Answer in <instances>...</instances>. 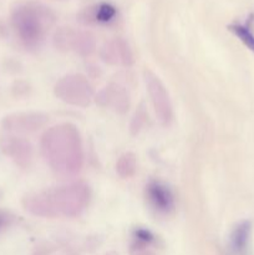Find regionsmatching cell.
<instances>
[{"instance_id":"e0dca14e","label":"cell","mask_w":254,"mask_h":255,"mask_svg":"<svg viewBox=\"0 0 254 255\" xmlns=\"http://www.w3.org/2000/svg\"><path fill=\"white\" fill-rule=\"evenodd\" d=\"M146 112H144V110L141 107L133 116V119H132L131 121V126H129V131H131V133L133 134V136H136V134L141 131V128L143 127L144 121H146Z\"/></svg>"},{"instance_id":"6da1fadb","label":"cell","mask_w":254,"mask_h":255,"mask_svg":"<svg viewBox=\"0 0 254 255\" xmlns=\"http://www.w3.org/2000/svg\"><path fill=\"white\" fill-rule=\"evenodd\" d=\"M41 153L55 174L74 177L84 166V148L80 132L71 124L50 127L41 137Z\"/></svg>"},{"instance_id":"277c9868","label":"cell","mask_w":254,"mask_h":255,"mask_svg":"<svg viewBox=\"0 0 254 255\" xmlns=\"http://www.w3.org/2000/svg\"><path fill=\"white\" fill-rule=\"evenodd\" d=\"M55 96L67 105L87 107L94 99V90L85 76L71 74L61 77L54 87Z\"/></svg>"},{"instance_id":"8992f818","label":"cell","mask_w":254,"mask_h":255,"mask_svg":"<svg viewBox=\"0 0 254 255\" xmlns=\"http://www.w3.org/2000/svg\"><path fill=\"white\" fill-rule=\"evenodd\" d=\"M143 75L147 91H148L157 120L162 126H168L173 119V107H172L168 91L159 77L154 75L151 70H146Z\"/></svg>"},{"instance_id":"44dd1931","label":"cell","mask_w":254,"mask_h":255,"mask_svg":"<svg viewBox=\"0 0 254 255\" xmlns=\"http://www.w3.org/2000/svg\"><path fill=\"white\" fill-rule=\"evenodd\" d=\"M106 255H116L115 253H109V254H106Z\"/></svg>"},{"instance_id":"7c38bea8","label":"cell","mask_w":254,"mask_h":255,"mask_svg":"<svg viewBox=\"0 0 254 255\" xmlns=\"http://www.w3.org/2000/svg\"><path fill=\"white\" fill-rule=\"evenodd\" d=\"M249 234H251V223L249 222H243L238 224L232 234V248L236 253L241 254L246 251L247 244H248Z\"/></svg>"},{"instance_id":"2e32d148","label":"cell","mask_w":254,"mask_h":255,"mask_svg":"<svg viewBox=\"0 0 254 255\" xmlns=\"http://www.w3.org/2000/svg\"><path fill=\"white\" fill-rule=\"evenodd\" d=\"M229 29H231V31H233L234 34H236L237 36H238L239 39H241L242 41L249 47V49L254 51V35L252 34V31L248 29V27L243 26V25L234 24V25H231Z\"/></svg>"},{"instance_id":"d6986e66","label":"cell","mask_w":254,"mask_h":255,"mask_svg":"<svg viewBox=\"0 0 254 255\" xmlns=\"http://www.w3.org/2000/svg\"><path fill=\"white\" fill-rule=\"evenodd\" d=\"M136 238L139 242H143V243H151L153 241V236L151 234V232L146 231V229H138V231H136Z\"/></svg>"},{"instance_id":"52a82bcc","label":"cell","mask_w":254,"mask_h":255,"mask_svg":"<svg viewBox=\"0 0 254 255\" xmlns=\"http://www.w3.org/2000/svg\"><path fill=\"white\" fill-rule=\"evenodd\" d=\"M49 121V116L41 112H19L2 119L1 127L11 133H32L39 131Z\"/></svg>"},{"instance_id":"9a60e30c","label":"cell","mask_w":254,"mask_h":255,"mask_svg":"<svg viewBox=\"0 0 254 255\" xmlns=\"http://www.w3.org/2000/svg\"><path fill=\"white\" fill-rule=\"evenodd\" d=\"M117 44V50H119V57L120 62H121L124 66H131L134 62V56L133 52H132L131 47L127 44V41H125L124 39H116Z\"/></svg>"},{"instance_id":"8fae6325","label":"cell","mask_w":254,"mask_h":255,"mask_svg":"<svg viewBox=\"0 0 254 255\" xmlns=\"http://www.w3.org/2000/svg\"><path fill=\"white\" fill-rule=\"evenodd\" d=\"M116 15L117 10L114 5L109 4V2H100V4L87 7L85 11H82L80 14V20L85 24H94V22L106 24V22L112 21Z\"/></svg>"},{"instance_id":"ffe728a7","label":"cell","mask_w":254,"mask_h":255,"mask_svg":"<svg viewBox=\"0 0 254 255\" xmlns=\"http://www.w3.org/2000/svg\"><path fill=\"white\" fill-rule=\"evenodd\" d=\"M131 255H156L153 252L143 248L141 246H134L131 248Z\"/></svg>"},{"instance_id":"5bb4252c","label":"cell","mask_w":254,"mask_h":255,"mask_svg":"<svg viewBox=\"0 0 254 255\" xmlns=\"http://www.w3.org/2000/svg\"><path fill=\"white\" fill-rule=\"evenodd\" d=\"M100 56H101V59L109 65H116L117 62H120L116 40L106 42V44L102 46L101 51H100Z\"/></svg>"},{"instance_id":"7a4b0ae2","label":"cell","mask_w":254,"mask_h":255,"mask_svg":"<svg viewBox=\"0 0 254 255\" xmlns=\"http://www.w3.org/2000/svg\"><path fill=\"white\" fill-rule=\"evenodd\" d=\"M90 188L84 182H75L22 197L21 204L26 212L42 218L76 217L87 208Z\"/></svg>"},{"instance_id":"30bf717a","label":"cell","mask_w":254,"mask_h":255,"mask_svg":"<svg viewBox=\"0 0 254 255\" xmlns=\"http://www.w3.org/2000/svg\"><path fill=\"white\" fill-rule=\"evenodd\" d=\"M146 197L152 207L161 213H169L174 207V199L168 187L161 182L152 181L146 187Z\"/></svg>"},{"instance_id":"3957f363","label":"cell","mask_w":254,"mask_h":255,"mask_svg":"<svg viewBox=\"0 0 254 255\" xmlns=\"http://www.w3.org/2000/svg\"><path fill=\"white\" fill-rule=\"evenodd\" d=\"M10 20L22 45L27 49H36L54 25L55 14L42 2L24 0L15 2Z\"/></svg>"},{"instance_id":"5b68a950","label":"cell","mask_w":254,"mask_h":255,"mask_svg":"<svg viewBox=\"0 0 254 255\" xmlns=\"http://www.w3.org/2000/svg\"><path fill=\"white\" fill-rule=\"evenodd\" d=\"M54 45L60 51L74 50L80 56L87 57L96 50L94 34L86 30H75L72 27H60L54 36Z\"/></svg>"},{"instance_id":"ac0fdd59","label":"cell","mask_w":254,"mask_h":255,"mask_svg":"<svg viewBox=\"0 0 254 255\" xmlns=\"http://www.w3.org/2000/svg\"><path fill=\"white\" fill-rule=\"evenodd\" d=\"M14 221H15L14 214L5 211V209H0V232L9 228V227L14 223Z\"/></svg>"},{"instance_id":"ba28073f","label":"cell","mask_w":254,"mask_h":255,"mask_svg":"<svg viewBox=\"0 0 254 255\" xmlns=\"http://www.w3.org/2000/svg\"><path fill=\"white\" fill-rule=\"evenodd\" d=\"M0 147H1V151L21 168H26L31 164L34 149L27 139L7 134V136L1 137Z\"/></svg>"},{"instance_id":"4fadbf2b","label":"cell","mask_w":254,"mask_h":255,"mask_svg":"<svg viewBox=\"0 0 254 255\" xmlns=\"http://www.w3.org/2000/svg\"><path fill=\"white\" fill-rule=\"evenodd\" d=\"M137 169V159L132 152L122 154L116 163V172L122 178H131L134 176Z\"/></svg>"},{"instance_id":"9c48e42d","label":"cell","mask_w":254,"mask_h":255,"mask_svg":"<svg viewBox=\"0 0 254 255\" xmlns=\"http://www.w3.org/2000/svg\"><path fill=\"white\" fill-rule=\"evenodd\" d=\"M97 102L101 106H110L117 114H126L129 107V99L126 89L119 84H111L97 95Z\"/></svg>"}]
</instances>
